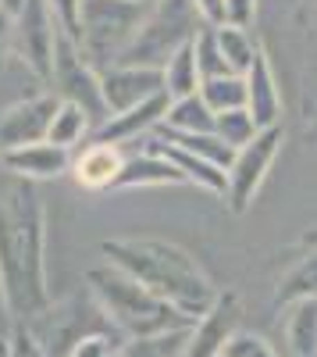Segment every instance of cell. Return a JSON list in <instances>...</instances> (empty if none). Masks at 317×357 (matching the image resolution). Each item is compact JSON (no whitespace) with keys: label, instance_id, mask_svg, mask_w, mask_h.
Wrapping results in <instances>:
<instances>
[{"label":"cell","instance_id":"obj_1","mask_svg":"<svg viewBox=\"0 0 317 357\" xmlns=\"http://www.w3.org/2000/svg\"><path fill=\"white\" fill-rule=\"evenodd\" d=\"M47 211L33 183L0 190V275L15 321H33L50 307L47 289Z\"/></svg>","mask_w":317,"mask_h":357},{"label":"cell","instance_id":"obj_2","mask_svg":"<svg viewBox=\"0 0 317 357\" xmlns=\"http://www.w3.org/2000/svg\"><path fill=\"white\" fill-rule=\"evenodd\" d=\"M100 250L111 264H118L122 272L139 279L150 293H157L161 301H168L193 321L207 318L218 304V293L207 282V275L200 272V264L175 243L129 236V240H107Z\"/></svg>","mask_w":317,"mask_h":357},{"label":"cell","instance_id":"obj_3","mask_svg":"<svg viewBox=\"0 0 317 357\" xmlns=\"http://www.w3.org/2000/svg\"><path fill=\"white\" fill-rule=\"evenodd\" d=\"M86 282H90V293L97 296V304L104 307L111 325L129 340H154V336H168V333L196 325L193 318L175 311L168 301H161L157 293H150L139 279H132L111 261L100 268H90Z\"/></svg>","mask_w":317,"mask_h":357},{"label":"cell","instance_id":"obj_4","mask_svg":"<svg viewBox=\"0 0 317 357\" xmlns=\"http://www.w3.org/2000/svg\"><path fill=\"white\" fill-rule=\"evenodd\" d=\"M207 22L200 18L196 0H161L147 11L136 40L125 47L118 65H136V68H164L168 57H175L186 43L196 40V33Z\"/></svg>","mask_w":317,"mask_h":357},{"label":"cell","instance_id":"obj_5","mask_svg":"<svg viewBox=\"0 0 317 357\" xmlns=\"http://www.w3.org/2000/svg\"><path fill=\"white\" fill-rule=\"evenodd\" d=\"M147 11L150 8L136 4V0H82L79 4L75 40L97 72H107L118 65V57L136 40Z\"/></svg>","mask_w":317,"mask_h":357},{"label":"cell","instance_id":"obj_6","mask_svg":"<svg viewBox=\"0 0 317 357\" xmlns=\"http://www.w3.org/2000/svg\"><path fill=\"white\" fill-rule=\"evenodd\" d=\"M50 86H54V93L61 97V100L79 104L86 114L93 118V126H97V129L107 122V104H104L100 72L90 65V57L82 54L79 40H75V36H68V33H61V40H57Z\"/></svg>","mask_w":317,"mask_h":357},{"label":"cell","instance_id":"obj_7","mask_svg":"<svg viewBox=\"0 0 317 357\" xmlns=\"http://www.w3.org/2000/svg\"><path fill=\"white\" fill-rule=\"evenodd\" d=\"M61 33L65 29L47 0H25V8L11 18V50L40 82H50L54 50Z\"/></svg>","mask_w":317,"mask_h":357},{"label":"cell","instance_id":"obj_8","mask_svg":"<svg viewBox=\"0 0 317 357\" xmlns=\"http://www.w3.org/2000/svg\"><path fill=\"white\" fill-rule=\"evenodd\" d=\"M100 304H97V296L93 301H82V296H68V301H50L47 311H40L33 321H25L29 329L36 333V340L47 347L50 357H68L82 340H90V336H100L107 329H100V325H86L82 318L86 314H93Z\"/></svg>","mask_w":317,"mask_h":357},{"label":"cell","instance_id":"obj_9","mask_svg":"<svg viewBox=\"0 0 317 357\" xmlns=\"http://www.w3.org/2000/svg\"><path fill=\"white\" fill-rule=\"evenodd\" d=\"M278 143H282V129L278 126H268L261 129L246 146H239L236 151V161L228 165V200H232V211H246L250 200L257 197V190H261L264 175L278 154Z\"/></svg>","mask_w":317,"mask_h":357},{"label":"cell","instance_id":"obj_10","mask_svg":"<svg viewBox=\"0 0 317 357\" xmlns=\"http://www.w3.org/2000/svg\"><path fill=\"white\" fill-rule=\"evenodd\" d=\"M57 107H61V97L54 89H40V93L22 97L11 107H4L0 111V154L15 151V146H25V143L47 139Z\"/></svg>","mask_w":317,"mask_h":357},{"label":"cell","instance_id":"obj_11","mask_svg":"<svg viewBox=\"0 0 317 357\" xmlns=\"http://www.w3.org/2000/svg\"><path fill=\"white\" fill-rule=\"evenodd\" d=\"M100 86H104V104H107V118L122 114L143 100H150L157 93H164V72L161 68H136V65H114L107 72H100Z\"/></svg>","mask_w":317,"mask_h":357},{"label":"cell","instance_id":"obj_12","mask_svg":"<svg viewBox=\"0 0 317 357\" xmlns=\"http://www.w3.org/2000/svg\"><path fill=\"white\" fill-rule=\"evenodd\" d=\"M125 168V154L118 143H104V139H90L86 146L72 154V178L82 190H114L118 175Z\"/></svg>","mask_w":317,"mask_h":357},{"label":"cell","instance_id":"obj_13","mask_svg":"<svg viewBox=\"0 0 317 357\" xmlns=\"http://www.w3.org/2000/svg\"><path fill=\"white\" fill-rule=\"evenodd\" d=\"M0 165L15 172L18 178H25V183H43V178H57V175L72 172V151H65V146H57L50 139H40V143L4 151Z\"/></svg>","mask_w":317,"mask_h":357},{"label":"cell","instance_id":"obj_14","mask_svg":"<svg viewBox=\"0 0 317 357\" xmlns=\"http://www.w3.org/2000/svg\"><path fill=\"white\" fill-rule=\"evenodd\" d=\"M168 107H171V97H168V89H164V93L143 100V104H136V107H129V111H122V114H111L107 122L93 132V139L118 143V146H122L125 139H139V136L154 132V129L164 122Z\"/></svg>","mask_w":317,"mask_h":357},{"label":"cell","instance_id":"obj_15","mask_svg":"<svg viewBox=\"0 0 317 357\" xmlns=\"http://www.w3.org/2000/svg\"><path fill=\"white\" fill-rule=\"evenodd\" d=\"M232 333H236V301L232 296H218L211 314L196 321V329L189 333L179 357H218L225 350V340Z\"/></svg>","mask_w":317,"mask_h":357},{"label":"cell","instance_id":"obj_16","mask_svg":"<svg viewBox=\"0 0 317 357\" xmlns=\"http://www.w3.org/2000/svg\"><path fill=\"white\" fill-rule=\"evenodd\" d=\"M246 111L257 118L261 129L278 126L282 100H278V86H275V75H271V65H268L264 54L257 57L253 68L246 72Z\"/></svg>","mask_w":317,"mask_h":357},{"label":"cell","instance_id":"obj_17","mask_svg":"<svg viewBox=\"0 0 317 357\" xmlns=\"http://www.w3.org/2000/svg\"><path fill=\"white\" fill-rule=\"evenodd\" d=\"M147 151L164 154L186 178L200 183L204 190H211V193H228V172H225L221 165H214V161H207V158H200V154L186 151V146H175V143H150Z\"/></svg>","mask_w":317,"mask_h":357},{"label":"cell","instance_id":"obj_18","mask_svg":"<svg viewBox=\"0 0 317 357\" xmlns=\"http://www.w3.org/2000/svg\"><path fill=\"white\" fill-rule=\"evenodd\" d=\"M168 183H186V175L171 165L164 154L147 151L139 158H125V168L118 175L114 190H132V186H168Z\"/></svg>","mask_w":317,"mask_h":357},{"label":"cell","instance_id":"obj_19","mask_svg":"<svg viewBox=\"0 0 317 357\" xmlns=\"http://www.w3.org/2000/svg\"><path fill=\"white\" fill-rule=\"evenodd\" d=\"M285 354L317 357V296H300L285 314Z\"/></svg>","mask_w":317,"mask_h":357},{"label":"cell","instance_id":"obj_20","mask_svg":"<svg viewBox=\"0 0 317 357\" xmlns=\"http://www.w3.org/2000/svg\"><path fill=\"white\" fill-rule=\"evenodd\" d=\"M93 132H97L93 118L86 114L79 104H68V100H61V107H57L54 122H50V132H47V139H50V143H57V146H65V151H75V146L90 143V139H93Z\"/></svg>","mask_w":317,"mask_h":357},{"label":"cell","instance_id":"obj_21","mask_svg":"<svg viewBox=\"0 0 317 357\" xmlns=\"http://www.w3.org/2000/svg\"><path fill=\"white\" fill-rule=\"evenodd\" d=\"M214 126H218V114L200 93L171 100L168 118L161 122V129H168V132H214Z\"/></svg>","mask_w":317,"mask_h":357},{"label":"cell","instance_id":"obj_22","mask_svg":"<svg viewBox=\"0 0 317 357\" xmlns=\"http://www.w3.org/2000/svg\"><path fill=\"white\" fill-rule=\"evenodd\" d=\"M161 72H164V89H168L171 100L193 97V93H200V86H204V75H200L193 43H186L175 57H168V65H164Z\"/></svg>","mask_w":317,"mask_h":357},{"label":"cell","instance_id":"obj_23","mask_svg":"<svg viewBox=\"0 0 317 357\" xmlns=\"http://www.w3.org/2000/svg\"><path fill=\"white\" fill-rule=\"evenodd\" d=\"M218 29V43H221V54H225V61L228 68H232L236 75H246L253 68V61L261 57V47H257V40L250 36V29L243 25H214Z\"/></svg>","mask_w":317,"mask_h":357},{"label":"cell","instance_id":"obj_24","mask_svg":"<svg viewBox=\"0 0 317 357\" xmlns=\"http://www.w3.org/2000/svg\"><path fill=\"white\" fill-rule=\"evenodd\" d=\"M200 97L211 104L214 114L246 107V75H218V79H204V86H200Z\"/></svg>","mask_w":317,"mask_h":357},{"label":"cell","instance_id":"obj_25","mask_svg":"<svg viewBox=\"0 0 317 357\" xmlns=\"http://www.w3.org/2000/svg\"><path fill=\"white\" fill-rule=\"evenodd\" d=\"M193 50H196V65H200V75L204 79H218V75H236L228 68L225 54H221V43H218V29L214 25H204L193 40Z\"/></svg>","mask_w":317,"mask_h":357},{"label":"cell","instance_id":"obj_26","mask_svg":"<svg viewBox=\"0 0 317 357\" xmlns=\"http://www.w3.org/2000/svg\"><path fill=\"white\" fill-rule=\"evenodd\" d=\"M214 132L228 143V146H246L257 132H261V126H257V118L246 111V107H236V111H221L218 114V126H214Z\"/></svg>","mask_w":317,"mask_h":357},{"label":"cell","instance_id":"obj_27","mask_svg":"<svg viewBox=\"0 0 317 357\" xmlns=\"http://www.w3.org/2000/svg\"><path fill=\"white\" fill-rule=\"evenodd\" d=\"M300 296H317V254L314 257H307L296 272L282 282V289H278V301H300Z\"/></svg>","mask_w":317,"mask_h":357},{"label":"cell","instance_id":"obj_28","mask_svg":"<svg viewBox=\"0 0 317 357\" xmlns=\"http://www.w3.org/2000/svg\"><path fill=\"white\" fill-rule=\"evenodd\" d=\"M221 354L225 357H275V350H271V343L264 336H253V333H243V329H236L232 336L225 340Z\"/></svg>","mask_w":317,"mask_h":357},{"label":"cell","instance_id":"obj_29","mask_svg":"<svg viewBox=\"0 0 317 357\" xmlns=\"http://www.w3.org/2000/svg\"><path fill=\"white\" fill-rule=\"evenodd\" d=\"M4 357H50V354H47V347L36 340V333L29 329L25 321H15V329H11V336H8Z\"/></svg>","mask_w":317,"mask_h":357},{"label":"cell","instance_id":"obj_30","mask_svg":"<svg viewBox=\"0 0 317 357\" xmlns=\"http://www.w3.org/2000/svg\"><path fill=\"white\" fill-rule=\"evenodd\" d=\"M68 357H125V347L114 333H100V336H90L82 340Z\"/></svg>","mask_w":317,"mask_h":357},{"label":"cell","instance_id":"obj_31","mask_svg":"<svg viewBox=\"0 0 317 357\" xmlns=\"http://www.w3.org/2000/svg\"><path fill=\"white\" fill-rule=\"evenodd\" d=\"M257 15V0H225V22L228 25H243L250 29Z\"/></svg>","mask_w":317,"mask_h":357},{"label":"cell","instance_id":"obj_32","mask_svg":"<svg viewBox=\"0 0 317 357\" xmlns=\"http://www.w3.org/2000/svg\"><path fill=\"white\" fill-rule=\"evenodd\" d=\"M47 4L54 8V15H57V22H61L65 33L75 36L79 33V4L82 0H47Z\"/></svg>","mask_w":317,"mask_h":357},{"label":"cell","instance_id":"obj_33","mask_svg":"<svg viewBox=\"0 0 317 357\" xmlns=\"http://www.w3.org/2000/svg\"><path fill=\"white\" fill-rule=\"evenodd\" d=\"M11 329H15V314L8 307V289H4V275H0V357H4V350H8Z\"/></svg>","mask_w":317,"mask_h":357},{"label":"cell","instance_id":"obj_34","mask_svg":"<svg viewBox=\"0 0 317 357\" xmlns=\"http://www.w3.org/2000/svg\"><path fill=\"white\" fill-rule=\"evenodd\" d=\"M196 11L207 25H225V0H196Z\"/></svg>","mask_w":317,"mask_h":357},{"label":"cell","instance_id":"obj_35","mask_svg":"<svg viewBox=\"0 0 317 357\" xmlns=\"http://www.w3.org/2000/svg\"><path fill=\"white\" fill-rule=\"evenodd\" d=\"M11 50V15H0V61H4Z\"/></svg>","mask_w":317,"mask_h":357},{"label":"cell","instance_id":"obj_36","mask_svg":"<svg viewBox=\"0 0 317 357\" xmlns=\"http://www.w3.org/2000/svg\"><path fill=\"white\" fill-rule=\"evenodd\" d=\"M0 8H4V15H11V18H15V15L25 8V0H0Z\"/></svg>","mask_w":317,"mask_h":357},{"label":"cell","instance_id":"obj_37","mask_svg":"<svg viewBox=\"0 0 317 357\" xmlns=\"http://www.w3.org/2000/svg\"><path fill=\"white\" fill-rule=\"evenodd\" d=\"M136 4H143V8H154V4H161V0H136Z\"/></svg>","mask_w":317,"mask_h":357},{"label":"cell","instance_id":"obj_38","mask_svg":"<svg viewBox=\"0 0 317 357\" xmlns=\"http://www.w3.org/2000/svg\"><path fill=\"white\" fill-rule=\"evenodd\" d=\"M0 15H4V8H0Z\"/></svg>","mask_w":317,"mask_h":357},{"label":"cell","instance_id":"obj_39","mask_svg":"<svg viewBox=\"0 0 317 357\" xmlns=\"http://www.w3.org/2000/svg\"><path fill=\"white\" fill-rule=\"evenodd\" d=\"M218 357H225V354H218Z\"/></svg>","mask_w":317,"mask_h":357}]
</instances>
